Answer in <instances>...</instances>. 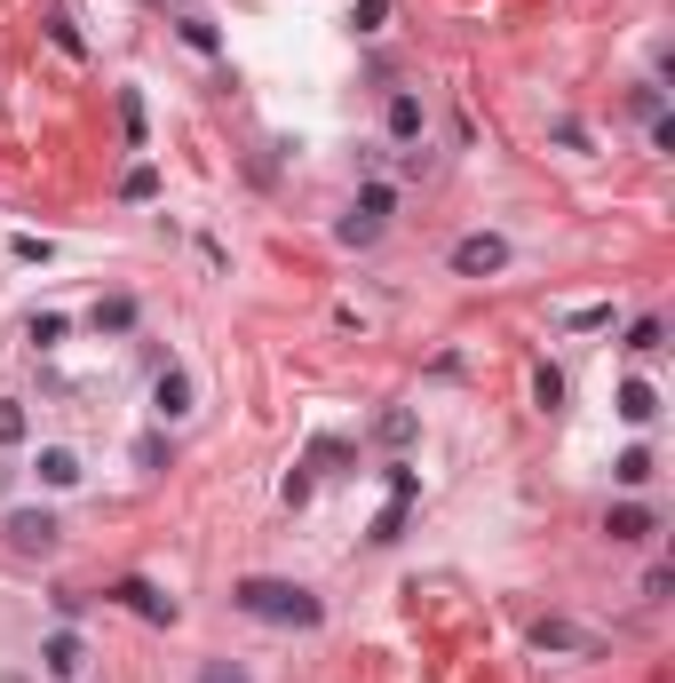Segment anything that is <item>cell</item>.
<instances>
[{"mask_svg":"<svg viewBox=\"0 0 675 683\" xmlns=\"http://www.w3.org/2000/svg\"><path fill=\"white\" fill-rule=\"evenodd\" d=\"M112 604H127L135 620H151V628H176V596H159L151 580H120V589H112Z\"/></svg>","mask_w":675,"mask_h":683,"instance_id":"obj_4","label":"cell"},{"mask_svg":"<svg viewBox=\"0 0 675 683\" xmlns=\"http://www.w3.org/2000/svg\"><path fill=\"white\" fill-rule=\"evenodd\" d=\"M604 533H612V540H652V533H660V517H652L644 501H620L612 517H604Z\"/></svg>","mask_w":675,"mask_h":683,"instance_id":"obj_10","label":"cell"},{"mask_svg":"<svg viewBox=\"0 0 675 683\" xmlns=\"http://www.w3.org/2000/svg\"><path fill=\"white\" fill-rule=\"evenodd\" d=\"M453 279H493V270H509V238L500 231H469V238H453Z\"/></svg>","mask_w":675,"mask_h":683,"instance_id":"obj_2","label":"cell"},{"mask_svg":"<svg viewBox=\"0 0 675 683\" xmlns=\"http://www.w3.org/2000/svg\"><path fill=\"white\" fill-rule=\"evenodd\" d=\"M0 533H9V549H24V557H48L64 525L48 517V508H9V517H0Z\"/></svg>","mask_w":675,"mask_h":683,"instance_id":"obj_3","label":"cell"},{"mask_svg":"<svg viewBox=\"0 0 675 683\" xmlns=\"http://www.w3.org/2000/svg\"><path fill=\"white\" fill-rule=\"evenodd\" d=\"M532 652H581V660H604V643L588 628H572V620H540L532 628Z\"/></svg>","mask_w":675,"mask_h":683,"instance_id":"obj_6","label":"cell"},{"mask_svg":"<svg viewBox=\"0 0 675 683\" xmlns=\"http://www.w3.org/2000/svg\"><path fill=\"white\" fill-rule=\"evenodd\" d=\"M32 477H41L48 493H72L88 469H80V454H72V446H41V454H32Z\"/></svg>","mask_w":675,"mask_h":683,"instance_id":"obj_8","label":"cell"},{"mask_svg":"<svg viewBox=\"0 0 675 683\" xmlns=\"http://www.w3.org/2000/svg\"><path fill=\"white\" fill-rule=\"evenodd\" d=\"M382 127H390V144H414V135L429 127L421 96H414V88H390V104H382Z\"/></svg>","mask_w":675,"mask_h":683,"instance_id":"obj_7","label":"cell"},{"mask_svg":"<svg viewBox=\"0 0 675 683\" xmlns=\"http://www.w3.org/2000/svg\"><path fill=\"white\" fill-rule=\"evenodd\" d=\"M230 604L247 612V620H262V628H318L326 620V604L302 589V580H239V589H230Z\"/></svg>","mask_w":675,"mask_h":683,"instance_id":"obj_1","label":"cell"},{"mask_svg":"<svg viewBox=\"0 0 675 683\" xmlns=\"http://www.w3.org/2000/svg\"><path fill=\"white\" fill-rule=\"evenodd\" d=\"M660 342H667V326H660V318H635V326H628V350H635V358H652Z\"/></svg>","mask_w":675,"mask_h":683,"instance_id":"obj_22","label":"cell"},{"mask_svg":"<svg viewBox=\"0 0 675 683\" xmlns=\"http://www.w3.org/2000/svg\"><path fill=\"white\" fill-rule=\"evenodd\" d=\"M374 437H382V446H414V414H405V405H390V414L374 422Z\"/></svg>","mask_w":675,"mask_h":683,"instance_id":"obj_16","label":"cell"},{"mask_svg":"<svg viewBox=\"0 0 675 683\" xmlns=\"http://www.w3.org/2000/svg\"><path fill=\"white\" fill-rule=\"evenodd\" d=\"M564 326H572V334H596V326H612V311H604V302H588V311H572Z\"/></svg>","mask_w":675,"mask_h":683,"instance_id":"obj_29","label":"cell"},{"mask_svg":"<svg viewBox=\"0 0 675 683\" xmlns=\"http://www.w3.org/2000/svg\"><path fill=\"white\" fill-rule=\"evenodd\" d=\"M176 32H183V48H199V56H223V32H215L207 16H183Z\"/></svg>","mask_w":675,"mask_h":683,"instance_id":"obj_15","label":"cell"},{"mask_svg":"<svg viewBox=\"0 0 675 683\" xmlns=\"http://www.w3.org/2000/svg\"><path fill=\"white\" fill-rule=\"evenodd\" d=\"M41 660H48V675H64V683H72V675L88 668V643H80L72 628H56V636L41 643Z\"/></svg>","mask_w":675,"mask_h":683,"instance_id":"obj_9","label":"cell"},{"mask_svg":"<svg viewBox=\"0 0 675 683\" xmlns=\"http://www.w3.org/2000/svg\"><path fill=\"white\" fill-rule=\"evenodd\" d=\"M350 461V446H342V437H318V446H311V461H302V469H342Z\"/></svg>","mask_w":675,"mask_h":683,"instance_id":"obj_26","label":"cell"},{"mask_svg":"<svg viewBox=\"0 0 675 683\" xmlns=\"http://www.w3.org/2000/svg\"><path fill=\"white\" fill-rule=\"evenodd\" d=\"M390 208H397V191H390V183H365V191H358V208H350V215H374V223H382Z\"/></svg>","mask_w":675,"mask_h":683,"instance_id":"obj_21","label":"cell"},{"mask_svg":"<svg viewBox=\"0 0 675 683\" xmlns=\"http://www.w3.org/2000/svg\"><path fill=\"white\" fill-rule=\"evenodd\" d=\"M120 199H159V167H151V159L127 167V176H120Z\"/></svg>","mask_w":675,"mask_h":683,"instance_id":"obj_17","label":"cell"},{"mask_svg":"<svg viewBox=\"0 0 675 683\" xmlns=\"http://www.w3.org/2000/svg\"><path fill=\"white\" fill-rule=\"evenodd\" d=\"M390 24V0H350V32H382Z\"/></svg>","mask_w":675,"mask_h":683,"instance_id":"obj_23","label":"cell"},{"mask_svg":"<svg viewBox=\"0 0 675 683\" xmlns=\"http://www.w3.org/2000/svg\"><path fill=\"white\" fill-rule=\"evenodd\" d=\"M374 238H382L374 215H342V247H374Z\"/></svg>","mask_w":675,"mask_h":683,"instance_id":"obj_25","label":"cell"},{"mask_svg":"<svg viewBox=\"0 0 675 683\" xmlns=\"http://www.w3.org/2000/svg\"><path fill=\"white\" fill-rule=\"evenodd\" d=\"M191 683H255V675H247L239 660H199V675H191Z\"/></svg>","mask_w":675,"mask_h":683,"instance_id":"obj_24","label":"cell"},{"mask_svg":"<svg viewBox=\"0 0 675 683\" xmlns=\"http://www.w3.org/2000/svg\"><path fill=\"white\" fill-rule=\"evenodd\" d=\"M135 461H144V469H167V437H135Z\"/></svg>","mask_w":675,"mask_h":683,"instance_id":"obj_30","label":"cell"},{"mask_svg":"<svg viewBox=\"0 0 675 683\" xmlns=\"http://www.w3.org/2000/svg\"><path fill=\"white\" fill-rule=\"evenodd\" d=\"M24 429H32V422H24V405H16V398H0V454L24 446Z\"/></svg>","mask_w":675,"mask_h":683,"instance_id":"obj_18","label":"cell"},{"mask_svg":"<svg viewBox=\"0 0 675 683\" xmlns=\"http://www.w3.org/2000/svg\"><path fill=\"white\" fill-rule=\"evenodd\" d=\"M612 477H620L628 493H644V485H652V454H644V446H628V454L612 461Z\"/></svg>","mask_w":675,"mask_h":683,"instance_id":"obj_12","label":"cell"},{"mask_svg":"<svg viewBox=\"0 0 675 683\" xmlns=\"http://www.w3.org/2000/svg\"><path fill=\"white\" fill-rule=\"evenodd\" d=\"M183 9H199V0H183Z\"/></svg>","mask_w":675,"mask_h":683,"instance_id":"obj_32","label":"cell"},{"mask_svg":"<svg viewBox=\"0 0 675 683\" xmlns=\"http://www.w3.org/2000/svg\"><path fill=\"white\" fill-rule=\"evenodd\" d=\"M191 398H199V390H191V373H183V366H159V382H151V414H159V422H183V414H191Z\"/></svg>","mask_w":675,"mask_h":683,"instance_id":"obj_5","label":"cell"},{"mask_svg":"<svg viewBox=\"0 0 675 683\" xmlns=\"http://www.w3.org/2000/svg\"><path fill=\"white\" fill-rule=\"evenodd\" d=\"M88 326H95V334H127V326H135V302H127V294L95 302V318H88Z\"/></svg>","mask_w":675,"mask_h":683,"instance_id":"obj_13","label":"cell"},{"mask_svg":"<svg viewBox=\"0 0 675 683\" xmlns=\"http://www.w3.org/2000/svg\"><path fill=\"white\" fill-rule=\"evenodd\" d=\"M120 127H127V144H144V96H135V88L120 96Z\"/></svg>","mask_w":675,"mask_h":683,"instance_id":"obj_27","label":"cell"},{"mask_svg":"<svg viewBox=\"0 0 675 683\" xmlns=\"http://www.w3.org/2000/svg\"><path fill=\"white\" fill-rule=\"evenodd\" d=\"M612 405H620V422H628V429H652L660 390H652V382H620V398H612Z\"/></svg>","mask_w":675,"mask_h":683,"instance_id":"obj_11","label":"cell"},{"mask_svg":"<svg viewBox=\"0 0 675 683\" xmlns=\"http://www.w3.org/2000/svg\"><path fill=\"white\" fill-rule=\"evenodd\" d=\"M64 334H72V326H64L56 311H41V318H32V342H41V350H56V342H64Z\"/></svg>","mask_w":675,"mask_h":683,"instance_id":"obj_28","label":"cell"},{"mask_svg":"<svg viewBox=\"0 0 675 683\" xmlns=\"http://www.w3.org/2000/svg\"><path fill=\"white\" fill-rule=\"evenodd\" d=\"M405 508H414V501H405V493H390V508L374 517V533H365V540H374V549H390V540L405 533Z\"/></svg>","mask_w":675,"mask_h":683,"instance_id":"obj_14","label":"cell"},{"mask_svg":"<svg viewBox=\"0 0 675 683\" xmlns=\"http://www.w3.org/2000/svg\"><path fill=\"white\" fill-rule=\"evenodd\" d=\"M48 41H56L64 56H88V41H80V24H72V16H64V9L48 16Z\"/></svg>","mask_w":675,"mask_h":683,"instance_id":"obj_20","label":"cell"},{"mask_svg":"<svg viewBox=\"0 0 675 683\" xmlns=\"http://www.w3.org/2000/svg\"><path fill=\"white\" fill-rule=\"evenodd\" d=\"M532 398H540V414H556V405H564V373L540 366V373H532Z\"/></svg>","mask_w":675,"mask_h":683,"instance_id":"obj_19","label":"cell"},{"mask_svg":"<svg viewBox=\"0 0 675 683\" xmlns=\"http://www.w3.org/2000/svg\"><path fill=\"white\" fill-rule=\"evenodd\" d=\"M0 683H24V675H0Z\"/></svg>","mask_w":675,"mask_h":683,"instance_id":"obj_31","label":"cell"}]
</instances>
